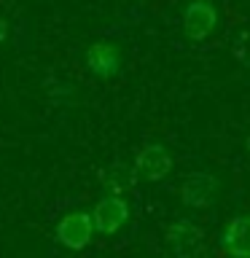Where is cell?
<instances>
[{
    "instance_id": "cell-1",
    "label": "cell",
    "mask_w": 250,
    "mask_h": 258,
    "mask_svg": "<svg viewBox=\"0 0 250 258\" xmlns=\"http://www.w3.org/2000/svg\"><path fill=\"white\" fill-rule=\"evenodd\" d=\"M167 242L177 258H205L207 255L205 231L191 221H175L167 229Z\"/></svg>"
},
{
    "instance_id": "cell-6",
    "label": "cell",
    "mask_w": 250,
    "mask_h": 258,
    "mask_svg": "<svg viewBox=\"0 0 250 258\" xmlns=\"http://www.w3.org/2000/svg\"><path fill=\"white\" fill-rule=\"evenodd\" d=\"M215 197H218V180L207 172H194L180 185V199L185 207L205 210L215 202Z\"/></svg>"
},
{
    "instance_id": "cell-9",
    "label": "cell",
    "mask_w": 250,
    "mask_h": 258,
    "mask_svg": "<svg viewBox=\"0 0 250 258\" xmlns=\"http://www.w3.org/2000/svg\"><path fill=\"white\" fill-rule=\"evenodd\" d=\"M100 183L110 194H124L137 183V172H135V167H129V164H113V167L100 172Z\"/></svg>"
},
{
    "instance_id": "cell-5",
    "label": "cell",
    "mask_w": 250,
    "mask_h": 258,
    "mask_svg": "<svg viewBox=\"0 0 250 258\" xmlns=\"http://www.w3.org/2000/svg\"><path fill=\"white\" fill-rule=\"evenodd\" d=\"M132 167H135L137 177H143V180H148V183H159L172 172V156H169V151L164 145L151 143V145H145V148H140Z\"/></svg>"
},
{
    "instance_id": "cell-7",
    "label": "cell",
    "mask_w": 250,
    "mask_h": 258,
    "mask_svg": "<svg viewBox=\"0 0 250 258\" xmlns=\"http://www.w3.org/2000/svg\"><path fill=\"white\" fill-rule=\"evenodd\" d=\"M84 62L89 73H94L97 78H113L121 70V54L113 43H105V40H97L86 48Z\"/></svg>"
},
{
    "instance_id": "cell-11",
    "label": "cell",
    "mask_w": 250,
    "mask_h": 258,
    "mask_svg": "<svg viewBox=\"0 0 250 258\" xmlns=\"http://www.w3.org/2000/svg\"><path fill=\"white\" fill-rule=\"evenodd\" d=\"M6 38H8V22L3 19V16H0V46L6 43Z\"/></svg>"
},
{
    "instance_id": "cell-10",
    "label": "cell",
    "mask_w": 250,
    "mask_h": 258,
    "mask_svg": "<svg viewBox=\"0 0 250 258\" xmlns=\"http://www.w3.org/2000/svg\"><path fill=\"white\" fill-rule=\"evenodd\" d=\"M231 54H234V59H237L242 68H247L250 70V32H239L237 38H234V46H231Z\"/></svg>"
},
{
    "instance_id": "cell-4",
    "label": "cell",
    "mask_w": 250,
    "mask_h": 258,
    "mask_svg": "<svg viewBox=\"0 0 250 258\" xmlns=\"http://www.w3.org/2000/svg\"><path fill=\"white\" fill-rule=\"evenodd\" d=\"M127 221H129V205L118 197V194H113V197H102L94 205V210H92L94 231L97 234H105V237L121 231Z\"/></svg>"
},
{
    "instance_id": "cell-8",
    "label": "cell",
    "mask_w": 250,
    "mask_h": 258,
    "mask_svg": "<svg viewBox=\"0 0 250 258\" xmlns=\"http://www.w3.org/2000/svg\"><path fill=\"white\" fill-rule=\"evenodd\" d=\"M221 250L229 258H250V215L229 221L221 234Z\"/></svg>"
},
{
    "instance_id": "cell-3",
    "label": "cell",
    "mask_w": 250,
    "mask_h": 258,
    "mask_svg": "<svg viewBox=\"0 0 250 258\" xmlns=\"http://www.w3.org/2000/svg\"><path fill=\"white\" fill-rule=\"evenodd\" d=\"M54 237L59 245L70 247V250H84L94 237V223H92V213H84V210H76V213H68L56 223Z\"/></svg>"
},
{
    "instance_id": "cell-2",
    "label": "cell",
    "mask_w": 250,
    "mask_h": 258,
    "mask_svg": "<svg viewBox=\"0 0 250 258\" xmlns=\"http://www.w3.org/2000/svg\"><path fill=\"white\" fill-rule=\"evenodd\" d=\"M215 27H218V11L210 0H191L183 8V32L194 43L207 40L215 32Z\"/></svg>"
}]
</instances>
